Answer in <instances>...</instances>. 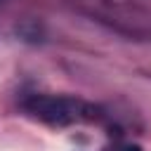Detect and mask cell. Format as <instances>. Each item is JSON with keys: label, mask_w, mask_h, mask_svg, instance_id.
Instances as JSON below:
<instances>
[{"label": "cell", "mask_w": 151, "mask_h": 151, "mask_svg": "<svg viewBox=\"0 0 151 151\" xmlns=\"http://www.w3.org/2000/svg\"><path fill=\"white\" fill-rule=\"evenodd\" d=\"M0 2H2V0H0Z\"/></svg>", "instance_id": "3957f363"}, {"label": "cell", "mask_w": 151, "mask_h": 151, "mask_svg": "<svg viewBox=\"0 0 151 151\" xmlns=\"http://www.w3.org/2000/svg\"><path fill=\"white\" fill-rule=\"evenodd\" d=\"M24 109L38 120L47 125H57V127L99 118L97 106L83 99H76V97H59V94H33L24 101Z\"/></svg>", "instance_id": "6da1fadb"}, {"label": "cell", "mask_w": 151, "mask_h": 151, "mask_svg": "<svg viewBox=\"0 0 151 151\" xmlns=\"http://www.w3.org/2000/svg\"><path fill=\"white\" fill-rule=\"evenodd\" d=\"M116 151H142V149H139L137 144H120Z\"/></svg>", "instance_id": "7a4b0ae2"}]
</instances>
